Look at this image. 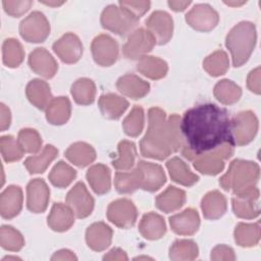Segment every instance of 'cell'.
Listing matches in <instances>:
<instances>
[{
	"label": "cell",
	"instance_id": "bcb514c9",
	"mask_svg": "<svg viewBox=\"0 0 261 261\" xmlns=\"http://www.w3.org/2000/svg\"><path fill=\"white\" fill-rule=\"evenodd\" d=\"M0 245L7 251L17 252L24 246L22 234L10 225H2L0 229Z\"/></svg>",
	"mask_w": 261,
	"mask_h": 261
},
{
	"label": "cell",
	"instance_id": "6da1fadb",
	"mask_svg": "<svg viewBox=\"0 0 261 261\" xmlns=\"http://www.w3.org/2000/svg\"><path fill=\"white\" fill-rule=\"evenodd\" d=\"M181 154L188 160L229 143L233 144L228 112L213 103L199 104L180 118Z\"/></svg>",
	"mask_w": 261,
	"mask_h": 261
},
{
	"label": "cell",
	"instance_id": "816d5d0a",
	"mask_svg": "<svg viewBox=\"0 0 261 261\" xmlns=\"http://www.w3.org/2000/svg\"><path fill=\"white\" fill-rule=\"evenodd\" d=\"M211 259L214 261L221 260H236L233 250L225 245H217L211 251Z\"/></svg>",
	"mask_w": 261,
	"mask_h": 261
},
{
	"label": "cell",
	"instance_id": "d590c367",
	"mask_svg": "<svg viewBox=\"0 0 261 261\" xmlns=\"http://www.w3.org/2000/svg\"><path fill=\"white\" fill-rule=\"evenodd\" d=\"M233 237L237 245L240 247H254L260 241V223L240 222L234 228Z\"/></svg>",
	"mask_w": 261,
	"mask_h": 261
},
{
	"label": "cell",
	"instance_id": "b9f144b4",
	"mask_svg": "<svg viewBox=\"0 0 261 261\" xmlns=\"http://www.w3.org/2000/svg\"><path fill=\"white\" fill-rule=\"evenodd\" d=\"M198 254V246L192 240H176L169 249V258L174 261L194 260Z\"/></svg>",
	"mask_w": 261,
	"mask_h": 261
},
{
	"label": "cell",
	"instance_id": "4dcf8cb0",
	"mask_svg": "<svg viewBox=\"0 0 261 261\" xmlns=\"http://www.w3.org/2000/svg\"><path fill=\"white\" fill-rule=\"evenodd\" d=\"M170 178L181 186L192 187L199 180V176L191 171L189 166L178 157H173L166 162Z\"/></svg>",
	"mask_w": 261,
	"mask_h": 261
},
{
	"label": "cell",
	"instance_id": "4fadbf2b",
	"mask_svg": "<svg viewBox=\"0 0 261 261\" xmlns=\"http://www.w3.org/2000/svg\"><path fill=\"white\" fill-rule=\"evenodd\" d=\"M91 51L95 62L100 66H110L118 58L117 42L106 34L98 35L91 44Z\"/></svg>",
	"mask_w": 261,
	"mask_h": 261
},
{
	"label": "cell",
	"instance_id": "f5cc1de1",
	"mask_svg": "<svg viewBox=\"0 0 261 261\" xmlns=\"http://www.w3.org/2000/svg\"><path fill=\"white\" fill-rule=\"evenodd\" d=\"M260 67H256L252 71H250L248 79H247V86L249 90L257 95L260 94L261 92V87H260Z\"/></svg>",
	"mask_w": 261,
	"mask_h": 261
},
{
	"label": "cell",
	"instance_id": "db71d44e",
	"mask_svg": "<svg viewBox=\"0 0 261 261\" xmlns=\"http://www.w3.org/2000/svg\"><path fill=\"white\" fill-rule=\"evenodd\" d=\"M0 128L2 132L6 130L11 122V114L10 110L2 103L0 105Z\"/></svg>",
	"mask_w": 261,
	"mask_h": 261
},
{
	"label": "cell",
	"instance_id": "9c48e42d",
	"mask_svg": "<svg viewBox=\"0 0 261 261\" xmlns=\"http://www.w3.org/2000/svg\"><path fill=\"white\" fill-rule=\"evenodd\" d=\"M155 44L156 41L153 35L148 30L140 28L129 35L122 47V54L126 59H141L152 51Z\"/></svg>",
	"mask_w": 261,
	"mask_h": 261
},
{
	"label": "cell",
	"instance_id": "d6986e66",
	"mask_svg": "<svg viewBox=\"0 0 261 261\" xmlns=\"http://www.w3.org/2000/svg\"><path fill=\"white\" fill-rule=\"evenodd\" d=\"M171 229L179 236H192L199 229L200 216L194 208H187L182 212L169 217Z\"/></svg>",
	"mask_w": 261,
	"mask_h": 261
},
{
	"label": "cell",
	"instance_id": "d4e9b609",
	"mask_svg": "<svg viewBox=\"0 0 261 261\" xmlns=\"http://www.w3.org/2000/svg\"><path fill=\"white\" fill-rule=\"evenodd\" d=\"M201 209L206 219H218L226 212V198L219 191H211L203 197L201 201Z\"/></svg>",
	"mask_w": 261,
	"mask_h": 261
},
{
	"label": "cell",
	"instance_id": "9a60e30c",
	"mask_svg": "<svg viewBox=\"0 0 261 261\" xmlns=\"http://www.w3.org/2000/svg\"><path fill=\"white\" fill-rule=\"evenodd\" d=\"M147 30L155 38L156 44L165 45L169 42L173 33V20L169 13L156 10L145 21Z\"/></svg>",
	"mask_w": 261,
	"mask_h": 261
},
{
	"label": "cell",
	"instance_id": "9f6ffc18",
	"mask_svg": "<svg viewBox=\"0 0 261 261\" xmlns=\"http://www.w3.org/2000/svg\"><path fill=\"white\" fill-rule=\"evenodd\" d=\"M76 256L73 254V252L66 250V249H62L57 251L56 253H54V255L51 257V260H76Z\"/></svg>",
	"mask_w": 261,
	"mask_h": 261
},
{
	"label": "cell",
	"instance_id": "603a6c76",
	"mask_svg": "<svg viewBox=\"0 0 261 261\" xmlns=\"http://www.w3.org/2000/svg\"><path fill=\"white\" fill-rule=\"evenodd\" d=\"M116 88L122 95L137 100L149 93L150 84L136 74L126 73L117 80Z\"/></svg>",
	"mask_w": 261,
	"mask_h": 261
},
{
	"label": "cell",
	"instance_id": "ffe728a7",
	"mask_svg": "<svg viewBox=\"0 0 261 261\" xmlns=\"http://www.w3.org/2000/svg\"><path fill=\"white\" fill-rule=\"evenodd\" d=\"M137 167L142 173L141 189L148 192L158 191L166 181V175L163 168L156 163L139 161Z\"/></svg>",
	"mask_w": 261,
	"mask_h": 261
},
{
	"label": "cell",
	"instance_id": "3957f363",
	"mask_svg": "<svg viewBox=\"0 0 261 261\" xmlns=\"http://www.w3.org/2000/svg\"><path fill=\"white\" fill-rule=\"evenodd\" d=\"M257 41L256 27L251 21H241L226 35L225 46L229 50L232 65L240 67L250 58Z\"/></svg>",
	"mask_w": 261,
	"mask_h": 261
},
{
	"label": "cell",
	"instance_id": "ee69618b",
	"mask_svg": "<svg viewBox=\"0 0 261 261\" xmlns=\"http://www.w3.org/2000/svg\"><path fill=\"white\" fill-rule=\"evenodd\" d=\"M229 67L227 54L223 50H216L203 61V68L212 76L224 74Z\"/></svg>",
	"mask_w": 261,
	"mask_h": 261
},
{
	"label": "cell",
	"instance_id": "f546056e",
	"mask_svg": "<svg viewBox=\"0 0 261 261\" xmlns=\"http://www.w3.org/2000/svg\"><path fill=\"white\" fill-rule=\"evenodd\" d=\"M98 106L104 117L108 119H118L128 107L125 98L116 94H105L99 98Z\"/></svg>",
	"mask_w": 261,
	"mask_h": 261
},
{
	"label": "cell",
	"instance_id": "1f68e13d",
	"mask_svg": "<svg viewBox=\"0 0 261 261\" xmlns=\"http://www.w3.org/2000/svg\"><path fill=\"white\" fill-rule=\"evenodd\" d=\"M46 111V119L49 123L54 125H61L67 122L71 113L70 101L67 97L53 98L49 103Z\"/></svg>",
	"mask_w": 261,
	"mask_h": 261
},
{
	"label": "cell",
	"instance_id": "30bf717a",
	"mask_svg": "<svg viewBox=\"0 0 261 261\" xmlns=\"http://www.w3.org/2000/svg\"><path fill=\"white\" fill-rule=\"evenodd\" d=\"M234 215L243 219H253L259 216V190L256 187L234 193L231 198Z\"/></svg>",
	"mask_w": 261,
	"mask_h": 261
},
{
	"label": "cell",
	"instance_id": "2e32d148",
	"mask_svg": "<svg viewBox=\"0 0 261 261\" xmlns=\"http://www.w3.org/2000/svg\"><path fill=\"white\" fill-rule=\"evenodd\" d=\"M53 51L59 59L67 64L77 62L83 55V44L80 38L73 33H66L59 38L52 46Z\"/></svg>",
	"mask_w": 261,
	"mask_h": 261
},
{
	"label": "cell",
	"instance_id": "6f0895ef",
	"mask_svg": "<svg viewBox=\"0 0 261 261\" xmlns=\"http://www.w3.org/2000/svg\"><path fill=\"white\" fill-rule=\"evenodd\" d=\"M167 4L173 11L178 12L184 11L191 4V1H168Z\"/></svg>",
	"mask_w": 261,
	"mask_h": 261
},
{
	"label": "cell",
	"instance_id": "f35d334b",
	"mask_svg": "<svg viewBox=\"0 0 261 261\" xmlns=\"http://www.w3.org/2000/svg\"><path fill=\"white\" fill-rule=\"evenodd\" d=\"M214 97L224 105H231L237 103L242 96V89L230 80H221L213 90Z\"/></svg>",
	"mask_w": 261,
	"mask_h": 261
},
{
	"label": "cell",
	"instance_id": "7a4b0ae2",
	"mask_svg": "<svg viewBox=\"0 0 261 261\" xmlns=\"http://www.w3.org/2000/svg\"><path fill=\"white\" fill-rule=\"evenodd\" d=\"M148 122L147 133L140 142L141 154L144 157L164 160L181 149L180 117L177 114L166 118L161 108L152 107L148 111Z\"/></svg>",
	"mask_w": 261,
	"mask_h": 261
},
{
	"label": "cell",
	"instance_id": "f6af8a7d",
	"mask_svg": "<svg viewBox=\"0 0 261 261\" xmlns=\"http://www.w3.org/2000/svg\"><path fill=\"white\" fill-rule=\"evenodd\" d=\"M145 122L144 110L141 106L135 105L130 112L122 121V127L124 133L129 137H138L143 128Z\"/></svg>",
	"mask_w": 261,
	"mask_h": 261
},
{
	"label": "cell",
	"instance_id": "e575fe53",
	"mask_svg": "<svg viewBox=\"0 0 261 261\" xmlns=\"http://www.w3.org/2000/svg\"><path fill=\"white\" fill-rule=\"evenodd\" d=\"M57 155L58 150L54 146L46 145L40 154L28 157L23 164L31 174L43 173Z\"/></svg>",
	"mask_w": 261,
	"mask_h": 261
},
{
	"label": "cell",
	"instance_id": "74e56055",
	"mask_svg": "<svg viewBox=\"0 0 261 261\" xmlns=\"http://www.w3.org/2000/svg\"><path fill=\"white\" fill-rule=\"evenodd\" d=\"M71 96L75 103L80 105H90L96 97L95 83L87 77L76 80L70 89Z\"/></svg>",
	"mask_w": 261,
	"mask_h": 261
},
{
	"label": "cell",
	"instance_id": "5bb4252c",
	"mask_svg": "<svg viewBox=\"0 0 261 261\" xmlns=\"http://www.w3.org/2000/svg\"><path fill=\"white\" fill-rule=\"evenodd\" d=\"M66 204L77 218L88 217L94 209V198L83 181L76 182L66 195Z\"/></svg>",
	"mask_w": 261,
	"mask_h": 261
},
{
	"label": "cell",
	"instance_id": "cb8c5ba5",
	"mask_svg": "<svg viewBox=\"0 0 261 261\" xmlns=\"http://www.w3.org/2000/svg\"><path fill=\"white\" fill-rule=\"evenodd\" d=\"M47 219L52 230L62 232L68 230L74 223V213L68 205L54 203Z\"/></svg>",
	"mask_w": 261,
	"mask_h": 261
},
{
	"label": "cell",
	"instance_id": "8d00e7d4",
	"mask_svg": "<svg viewBox=\"0 0 261 261\" xmlns=\"http://www.w3.org/2000/svg\"><path fill=\"white\" fill-rule=\"evenodd\" d=\"M114 187L120 194H130L142 187V173L138 167L130 171L116 172Z\"/></svg>",
	"mask_w": 261,
	"mask_h": 261
},
{
	"label": "cell",
	"instance_id": "83f0119b",
	"mask_svg": "<svg viewBox=\"0 0 261 261\" xmlns=\"http://www.w3.org/2000/svg\"><path fill=\"white\" fill-rule=\"evenodd\" d=\"M25 95L29 101L41 110L46 109L53 99L49 85L40 79H34L27 85Z\"/></svg>",
	"mask_w": 261,
	"mask_h": 261
},
{
	"label": "cell",
	"instance_id": "8992f818",
	"mask_svg": "<svg viewBox=\"0 0 261 261\" xmlns=\"http://www.w3.org/2000/svg\"><path fill=\"white\" fill-rule=\"evenodd\" d=\"M100 21L104 29L116 35L125 36L134 30L139 19L120 6L110 4L103 9Z\"/></svg>",
	"mask_w": 261,
	"mask_h": 261
},
{
	"label": "cell",
	"instance_id": "d6a6232c",
	"mask_svg": "<svg viewBox=\"0 0 261 261\" xmlns=\"http://www.w3.org/2000/svg\"><path fill=\"white\" fill-rule=\"evenodd\" d=\"M65 157L75 166L83 168L95 161L96 151L91 145L85 142H76L67 148Z\"/></svg>",
	"mask_w": 261,
	"mask_h": 261
},
{
	"label": "cell",
	"instance_id": "f1b7e54d",
	"mask_svg": "<svg viewBox=\"0 0 261 261\" xmlns=\"http://www.w3.org/2000/svg\"><path fill=\"white\" fill-rule=\"evenodd\" d=\"M186 203V192L175 187H168L165 191L156 197V207L164 213H170L178 210Z\"/></svg>",
	"mask_w": 261,
	"mask_h": 261
},
{
	"label": "cell",
	"instance_id": "5b68a950",
	"mask_svg": "<svg viewBox=\"0 0 261 261\" xmlns=\"http://www.w3.org/2000/svg\"><path fill=\"white\" fill-rule=\"evenodd\" d=\"M232 144L225 143L216 149L208 152H204L195 157L194 167L203 174L216 175L220 173L225 165V160L231 157L233 154Z\"/></svg>",
	"mask_w": 261,
	"mask_h": 261
},
{
	"label": "cell",
	"instance_id": "ab89813d",
	"mask_svg": "<svg viewBox=\"0 0 261 261\" xmlns=\"http://www.w3.org/2000/svg\"><path fill=\"white\" fill-rule=\"evenodd\" d=\"M117 157L112 161L113 167L121 171L129 170L134 166L137 157L135 143L127 140L120 141L117 146Z\"/></svg>",
	"mask_w": 261,
	"mask_h": 261
},
{
	"label": "cell",
	"instance_id": "8fae6325",
	"mask_svg": "<svg viewBox=\"0 0 261 261\" xmlns=\"http://www.w3.org/2000/svg\"><path fill=\"white\" fill-rule=\"evenodd\" d=\"M108 220L120 228H130L135 225L138 210L128 199H117L111 202L106 212Z\"/></svg>",
	"mask_w": 261,
	"mask_h": 261
},
{
	"label": "cell",
	"instance_id": "60d3db41",
	"mask_svg": "<svg viewBox=\"0 0 261 261\" xmlns=\"http://www.w3.org/2000/svg\"><path fill=\"white\" fill-rule=\"evenodd\" d=\"M3 63L7 67H18L24 58V51L21 44L13 38L6 39L2 45Z\"/></svg>",
	"mask_w": 261,
	"mask_h": 261
},
{
	"label": "cell",
	"instance_id": "52a82bcc",
	"mask_svg": "<svg viewBox=\"0 0 261 261\" xmlns=\"http://www.w3.org/2000/svg\"><path fill=\"white\" fill-rule=\"evenodd\" d=\"M21 38L30 43L44 42L50 34V23L41 11H33L19 23Z\"/></svg>",
	"mask_w": 261,
	"mask_h": 261
},
{
	"label": "cell",
	"instance_id": "91938a15",
	"mask_svg": "<svg viewBox=\"0 0 261 261\" xmlns=\"http://www.w3.org/2000/svg\"><path fill=\"white\" fill-rule=\"evenodd\" d=\"M224 3L229 5V6H241V5L245 4L246 2L245 1H241V2H238V1H224Z\"/></svg>",
	"mask_w": 261,
	"mask_h": 261
},
{
	"label": "cell",
	"instance_id": "ac0fdd59",
	"mask_svg": "<svg viewBox=\"0 0 261 261\" xmlns=\"http://www.w3.org/2000/svg\"><path fill=\"white\" fill-rule=\"evenodd\" d=\"M29 65L34 72L45 79L53 77L58 69L57 62L45 48H36L30 53Z\"/></svg>",
	"mask_w": 261,
	"mask_h": 261
},
{
	"label": "cell",
	"instance_id": "4316f807",
	"mask_svg": "<svg viewBox=\"0 0 261 261\" xmlns=\"http://www.w3.org/2000/svg\"><path fill=\"white\" fill-rule=\"evenodd\" d=\"M87 179L90 187L97 195H104L111 189V173L109 168L102 164H94L87 171Z\"/></svg>",
	"mask_w": 261,
	"mask_h": 261
},
{
	"label": "cell",
	"instance_id": "c3c4849f",
	"mask_svg": "<svg viewBox=\"0 0 261 261\" xmlns=\"http://www.w3.org/2000/svg\"><path fill=\"white\" fill-rule=\"evenodd\" d=\"M0 150L4 161L7 163L17 161L22 158L23 150L17 140L12 136H2L0 139Z\"/></svg>",
	"mask_w": 261,
	"mask_h": 261
},
{
	"label": "cell",
	"instance_id": "7bdbcfd3",
	"mask_svg": "<svg viewBox=\"0 0 261 261\" xmlns=\"http://www.w3.org/2000/svg\"><path fill=\"white\" fill-rule=\"evenodd\" d=\"M76 176V171L64 161H58L51 169L48 178L57 188H66Z\"/></svg>",
	"mask_w": 261,
	"mask_h": 261
},
{
	"label": "cell",
	"instance_id": "f907efd6",
	"mask_svg": "<svg viewBox=\"0 0 261 261\" xmlns=\"http://www.w3.org/2000/svg\"><path fill=\"white\" fill-rule=\"evenodd\" d=\"M118 5L139 19L150 8V1H119Z\"/></svg>",
	"mask_w": 261,
	"mask_h": 261
},
{
	"label": "cell",
	"instance_id": "277c9868",
	"mask_svg": "<svg viewBox=\"0 0 261 261\" xmlns=\"http://www.w3.org/2000/svg\"><path fill=\"white\" fill-rule=\"evenodd\" d=\"M259 176L260 168L256 162L234 159L230 162L227 171L220 177L219 185L223 190L234 194L255 187Z\"/></svg>",
	"mask_w": 261,
	"mask_h": 261
},
{
	"label": "cell",
	"instance_id": "836d02e7",
	"mask_svg": "<svg viewBox=\"0 0 261 261\" xmlns=\"http://www.w3.org/2000/svg\"><path fill=\"white\" fill-rule=\"evenodd\" d=\"M137 69L140 73L151 80H160L164 77L168 71L166 61L159 57L146 55L142 57L138 64Z\"/></svg>",
	"mask_w": 261,
	"mask_h": 261
},
{
	"label": "cell",
	"instance_id": "ba28073f",
	"mask_svg": "<svg viewBox=\"0 0 261 261\" xmlns=\"http://www.w3.org/2000/svg\"><path fill=\"white\" fill-rule=\"evenodd\" d=\"M233 144L244 146L251 143L258 132V118L251 110L238 113L231 120Z\"/></svg>",
	"mask_w": 261,
	"mask_h": 261
},
{
	"label": "cell",
	"instance_id": "44dd1931",
	"mask_svg": "<svg viewBox=\"0 0 261 261\" xmlns=\"http://www.w3.org/2000/svg\"><path fill=\"white\" fill-rule=\"evenodd\" d=\"M22 191L20 187L11 185L0 196V213L5 219H11L19 214L22 208Z\"/></svg>",
	"mask_w": 261,
	"mask_h": 261
},
{
	"label": "cell",
	"instance_id": "7402d4cb",
	"mask_svg": "<svg viewBox=\"0 0 261 261\" xmlns=\"http://www.w3.org/2000/svg\"><path fill=\"white\" fill-rule=\"evenodd\" d=\"M113 230L106 223L99 221L91 224L86 230V242L90 249L101 252L107 249L112 241Z\"/></svg>",
	"mask_w": 261,
	"mask_h": 261
},
{
	"label": "cell",
	"instance_id": "7dc6e473",
	"mask_svg": "<svg viewBox=\"0 0 261 261\" xmlns=\"http://www.w3.org/2000/svg\"><path fill=\"white\" fill-rule=\"evenodd\" d=\"M17 141L24 153L37 154L42 147V139L34 128H22L19 130Z\"/></svg>",
	"mask_w": 261,
	"mask_h": 261
},
{
	"label": "cell",
	"instance_id": "e0dca14e",
	"mask_svg": "<svg viewBox=\"0 0 261 261\" xmlns=\"http://www.w3.org/2000/svg\"><path fill=\"white\" fill-rule=\"evenodd\" d=\"M50 190L41 178L32 179L27 186V207L33 213L44 212L49 203Z\"/></svg>",
	"mask_w": 261,
	"mask_h": 261
},
{
	"label": "cell",
	"instance_id": "681fc988",
	"mask_svg": "<svg viewBox=\"0 0 261 261\" xmlns=\"http://www.w3.org/2000/svg\"><path fill=\"white\" fill-rule=\"evenodd\" d=\"M2 5L4 8V11L11 16L18 17L24 14L33 5V1L24 0V1H10V0H4L2 1Z\"/></svg>",
	"mask_w": 261,
	"mask_h": 261
},
{
	"label": "cell",
	"instance_id": "680465c9",
	"mask_svg": "<svg viewBox=\"0 0 261 261\" xmlns=\"http://www.w3.org/2000/svg\"><path fill=\"white\" fill-rule=\"evenodd\" d=\"M46 5H49V6H59V5H62L64 2H57V1H40Z\"/></svg>",
	"mask_w": 261,
	"mask_h": 261
},
{
	"label": "cell",
	"instance_id": "11a10c76",
	"mask_svg": "<svg viewBox=\"0 0 261 261\" xmlns=\"http://www.w3.org/2000/svg\"><path fill=\"white\" fill-rule=\"evenodd\" d=\"M126 253L120 248H113L106 255H104L103 260H127Z\"/></svg>",
	"mask_w": 261,
	"mask_h": 261
},
{
	"label": "cell",
	"instance_id": "484cf974",
	"mask_svg": "<svg viewBox=\"0 0 261 261\" xmlns=\"http://www.w3.org/2000/svg\"><path fill=\"white\" fill-rule=\"evenodd\" d=\"M139 231L147 240L155 241L161 239L166 232V224L163 217L155 212L143 215L139 223Z\"/></svg>",
	"mask_w": 261,
	"mask_h": 261
},
{
	"label": "cell",
	"instance_id": "7c38bea8",
	"mask_svg": "<svg viewBox=\"0 0 261 261\" xmlns=\"http://www.w3.org/2000/svg\"><path fill=\"white\" fill-rule=\"evenodd\" d=\"M186 21L196 31L210 32L218 24L219 15L209 4L199 3L186 14Z\"/></svg>",
	"mask_w": 261,
	"mask_h": 261
}]
</instances>
